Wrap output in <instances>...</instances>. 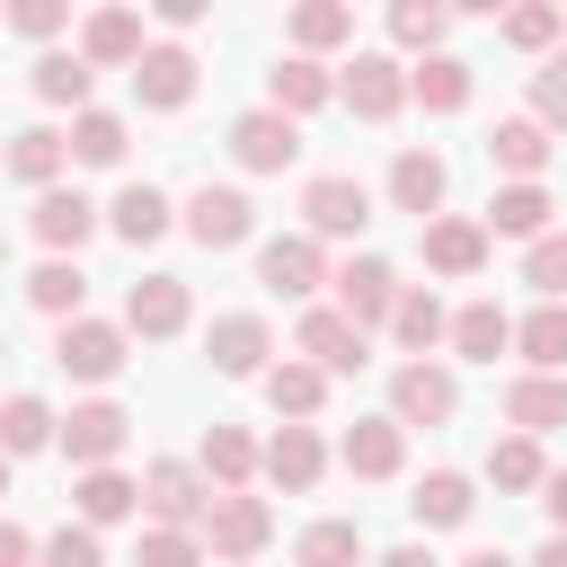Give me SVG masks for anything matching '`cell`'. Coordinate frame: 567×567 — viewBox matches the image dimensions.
I'll return each mask as SVG.
<instances>
[{"label": "cell", "instance_id": "cell-1", "mask_svg": "<svg viewBox=\"0 0 567 567\" xmlns=\"http://www.w3.org/2000/svg\"><path fill=\"white\" fill-rule=\"evenodd\" d=\"M195 532H204V549H213V558H257V549L275 540V514H266V496L221 487V496L195 514Z\"/></svg>", "mask_w": 567, "mask_h": 567}, {"label": "cell", "instance_id": "cell-2", "mask_svg": "<svg viewBox=\"0 0 567 567\" xmlns=\"http://www.w3.org/2000/svg\"><path fill=\"white\" fill-rule=\"evenodd\" d=\"M230 151H239V168H248V177H275V168H292V159H301V115H284V106L266 97V106H248V115L230 124Z\"/></svg>", "mask_w": 567, "mask_h": 567}, {"label": "cell", "instance_id": "cell-3", "mask_svg": "<svg viewBox=\"0 0 567 567\" xmlns=\"http://www.w3.org/2000/svg\"><path fill=\"white\" fill-rule=\"evenodd\" d=\"M257 284H266V292H284V301H310V292L328 284L319 230H284V239H266V248H257Z\"/></svg>", "mask_w": 567, "mask_h": 567}, {"label": "cell", "instance_id": "cell-4", "mask_svg": "<svg viewBox=\"0 0 567 567\" xmlns=\"http://www.w3.org/2000/svg\"><path fill=\"white\" fill-rule=\"evenodd\" d=\"M124 337L133 328H106V319H62V337H53V363L71 372V381H115L124 372Z\"/></svg>", "mask_w": 567, "mask_h": 567}, {"label": "cell", "instance_id": "cell-5", "mask_svg": "<svg viewBox=\"0 0 567 567\" xmlns=\"http://www.w3.org/2000/svg\"><path fill=\"white\" fill-rule=\"evenodd\" d=\"M452 408H461V381H452L443 363L408 354V363L390 372V416H399V425H443Z\"/></svg>", "mask_w": 567, "mask_h": 567}, {"label": "cell", "instance_id": "cell-6", "mask_svg": "<svg viewBox=\"0 0 567 567\" xmlns=\"http://www.w3.org/2000/svg\"><path fill=\"white\" fill-rule=\"evenodd\" d=\"M292 346H301L310 363H328V372H363V363H372V328H363L346 301H337V310H310Z\"/></svg>", "mask_w": 567, "mask_h": 567}, {"label": "cell", "instance_id": "cell-7", "mask_svg": "<svg viewBox=\"0 0 567 567\" xmlns=\"http://www.w3.org/2000/svg\"><path fill=\"white\" fill-rule=\"evenodd\" d=\"M301 221H310L319 239H363V221H372L363 177H310V186H301Z\"/></svg>", "mask_w": 567, "mask_h": 567}, {"label": "cell", "instance_id": "cell-8", "mask_svg": "<svg viewBox=\"0 0 567 567\" xmlns=\"http://www.w3.org/2000/svg\"><path fill=\"white\" fill-rule=\"evenodd\" d=\"M337 97H346L363 124H381V115H399V106H408V80H399V62H390V53H354V62H346V80H337Z\"/></svg>", "mask_w": 567, "mask_h": 567}, {"label": "cell", "instance_id": "cell-9", "mask_svg": "<svg viewBox=\"0 0 567 567\" xmlns=\"http://www.w3.org/2000/svg\"><path fill=\"white\" fill-rule=\"evenodd\" d=\"M186 230H195L204 248H239V239L257 230V204H248L239 186H195V195H186Z\"/></svg>", "mask_w": 567, "mask_h": 567}, {"label": "cell", "instance_id": "cell-10", "mask_svg": "<svg viewBox=\"0 0 567 567\" xmlns=\"http://www.w3.org/2000/svg\"><path fill=\"white\" fill-rule=\"evenodd\" d=\"M416 230H425V266L434 275H478L487 266V239H496L487 221H461V213H425Z\"/></svg>", "mask_w": 567, "mask_h": 567}, {"label": "cell", "instance_id": "cell-11", "mask_svg": "<svg viewBox=\"0 0 567 567\" xmlns=\"http://www.w3.org/2000/svg\"><path fill=\"white\" fill-rule=\"evenodd\" d=\"M124 434H133V416H124L115 399H89V408H71V416H62V434H53V443L89 470V461H115V452H124Z\"/></svg>", "mask_w": 567, "mask_h": 567}, {"label": "cell", "instance_id": "cell-12", "mask_svg": "<svg viewBox=\"0 0 567 567\" xmlns=\"http://www.w3.org/2000/svg\"><path fill=\"white\" fill-rule=\"evenodd\" d=\"M319 470H328V443L310 434V416H284V434L266 443V478H275L284 496H310Z\"/></svg>", "mask_w": 567, "mask_h": 567}, {"label": "cell", "instance_id": "cell-13", "mask_svg": "<svg viewBox=\"0 0 567 567\" xmlns=\"http://www.w3.org/2000/svg\"><path fill=\"white\" fill-rule=\"evenodd\" d=\"M204 346H213V372H230V381L266 372V354H275V337H266V319H257V310H221Z\"/></svg>", "mask_w": 567, "mask_h": 567}, {"label": "cell", "instance_id": "cell-14", "mask_svg": "<svg viewBox=\"0 0 567 567\" xmlns=\"http://www.w3.org/2000/svg\"><path fill=\"white\" fill-rule=\"evenodd\" d=\"M337 461H346L354 478H390V470L408 461V425H399V416H354L346 443H337Z\"/></svg>", "mask_w": 567, "mask_h": 567}, {"label": "cell", "instance_id": "cell-15", "mask_svg": "<svg viewBox=\"0 0 567 567\" xmlns=\"http://www.w3.org/2000/svg\"><path fill=\"white\" fill-rule=\"evenodd\" d=\"M133 97H142V106H186V97H195V53H186V44H142Z\"/></svg>", "mask_w": 567, "mask_h": 567}, {"label": "cell", "instance_id": "cell-16", "mask_svg": "<svg viewBox=\"0 0 567 567\" xmlns=\"http://www.w3.org/2000/svg\"><path fill=\"white\" fill-rule=\"evenodd\" d=\"M186 310H195V301H186L177 275H142V284L124 292V328H133V337H177Z\"/></svg>", "mask_w": 567, "mask_h": 567}, {"label": "cell", "instance_id": "cell-17", "mask_svg": "<svg viewBox=\"0 0 567 567\" xmlns=\"http://www.w3.org/2000/svg\"><path fill=\"white\" fill-rule=\"evenodd\" d=\"M443 186H452V168H443L434 151H416V142H408V151L390 159V204H399V213H416V221H425V213H443Z\"/></svg>", "mask_w": 567, "mask_h": 567}, {"label": "cell", "instance_id": "cell-18", "mask_svg": "<svg viewBox=\"0 0 567 567\" xmlns=\"http://www.w3.org/2000/svg\"><path fill=\"white\" fill-rule=\"evenodd\" d=\"M89 230H97V204H89L80 186H35V239H44V248H71V257H80Z\"/></svg>", "mask_w": 567, "mask_h": 567}, {"label": "cell", "instance_id": "cell-19", "mask_svg": "<svg viewBox=\"0 0 567 567\" xmlns=\"http://www.w3.org/2000/svg\"><path fill=\"white\" fill-rule=\"evenodd\" d=\"M328 284H337V301H346L363 328H381V319H390V301H399V275H390L381 257H346Z\"/></svg>", "mask_w": 567, "mask_h": 567}, {"label": "cell", "instance_id": "cell-20", "mask_svg": "<svg viewBox=\"0 0 567 567\" xmlns=\"http://www.w3.org/2000/svg\"><path fill=\"white\" fill-rule=\"evenodd\" d=\"M408 97H416L425 115H461V106H470V62L434 44V53H425V62L408 71Z\"/></svg>", "mask_w": 567, "mask_h": 567}, {"label": "cell", "instance_id": "cell-21", "mask_svg": "<svg viewBox=\"0 0 567 567\" xmlns=\"http://www.w3.org/2000/svg\"><path fill=\"white\" fill-rule=\"evenodd\" d=\"M487 159H496L505 177H540V168H549V124H540V115H505V124L487 133Z\"/></svg>", "mask_w": 567, "mask_h": 567}, {"label": "cell", "instance_id": "cell-22", "mask_svg": "<svg viewBox=\"0 0 567 567\" xmlns=\"http://www.w3.org/2000/svg\"><path fill=\"white\" fill-rule=\"evenodd\" d=\"M505 346H514V319H505L496 301H461V310H452V354H461V363H496Z\"/></svg>", "mask_w": 567, "mask_h": 567}, {"label": "cell", "instance_id": "cell-23", "mask_svg": "<svg viewBox=\"0 0 567 567\" xmlns=\"http://www.w3.org/2000/svg\"><path fill=\"white\" fill-rule=\"evenodd\" d=\"M257 381H266V408H275V416H319V399H328L337 372H328V363H266Z\"/></svg>", "mask_w": 567, "mask_h": 567}, {"label": "cell", "instance_id": "cell-24", "mask_svg": "<svg viewBox=\"0 0 567 567\" xmlns=\"http://www.w3.org/2000/svg\"><path fill=\"white\" fill-rule=\"evenodd\" d=\"M142 505H151V514H168V523L204 514V461H151V478H142Z\"/></svg>", "mask_w": 567, "mask_h": 567}, {"label": "cell", "instance_id": "cell-25", "mask_svg": "<svg viewBox=\"0 0 567 567\" xmlns=\"http://www.w3.org/2000/svg\"><path fill=\"white\" fill-rule=\"evenodd\" d=\"M470 505H478V496H470V478H461V470H425V478H416V496H408V514H416L425 532H461V523H470Z\"/></svg>", "mask_w": 567, "mask_h": 567}, {"label": "cell", "instance_id": "cell-26", "mask_svg": "<svg viewBox=\"0 0 567 567\" xmlns=\"http://www.w3.org/2000/svg\"><path fill=\"white\" fill-rule=\"evenodd\" d=\"M505 416L514 425H532V434H549V425H567V381L549 372V363H532L514 390H505Z\"/></svg>", "mask_w": 567, "mask_h": 567}, {"label": "cell", "instance_id": "cell-27", "mask_svg": "<svg viewBox=\"0 0 567 567\" xmlns=\"http://www.w3.org/2000/svg\"><path fill=\"white\" fill-rule=\"evenodd\" d=\"M27 301H35L44 319H71V310L89 301V275H80V257H71V248H53V257L27 275Z\"/></svg>", "mask_w": 567, "mask_h": 567}, {"label": "cell", "instance_id": "cell-28", "mask_svg": "<svg viewBox=\"0 0 567 567\" xmlns=\"http://www.w3.org/2000/svg\"><path fill=\"white\" fill-rule=\"evenodd\" d=\"M80 53H89V62H142V18H133L124 0H106V9L80 27Z\"/></svg>", "mask_w": 567, "mask_h": 567}, {"label": "cell", "instance_id": "cell-29", "mask_svg": "<svg viewBox=\"0 0 567 567\" xmlns=\"http://www.w3.org/2000/svg\"><path fill=\"white\" fill-rule=\"evenodd\" d=\"M266 97H275L284 115H310V106H328V97H337V80L319 71V53H292V62H275Z\"/></svg>", "mask_w": 567, "mask_h": 567}, {"label": "cell", "instance_id": "cell-30", "mask_svg": "<svg viewBox=\"0 0 567 567\" xmlns=\"http://www.w3.org/2000/svg\"><path fill=\"white\" fill-rule=\"evenodd\" d=\"M71 168V133H53V124H27L18 142H9V177H27V186H53Z\"/></svg>", "mask_w": 567, "mask_h": 567}, {"label": "cell", "instance_id": "cell-31", "mask_svg": "<svg viewBox=\"0 0 567 567\" xmlns=\"http://www.w3.org/2000/svg\"><path fill=\"white\" fill-rule=\"evenodd\" d=\"M487 230H505V239H532V230H549V186H540V177H514V186H496V204H487Z\"/></svg>", "mask_w": 567, "mask_h": 567}, {"label": "cell", "instance_id": "cell-32", "mask_svg": "<svg viewBox=\"0 0 567 567\" xmlns=\"http://www.w3.org/2000/svg\"><path fill=\"white\" fill-rule=\"evenodd\" d=\"M71 505H80L89 523H124V514L142 505V487H133L124 470H106V461H89V470H80V487H71Z\"/></svg>", "mask_w": 567, "mask_h": 567}, {"label": "cell", "instance_id": "cell-33", "mask_svg": "<svg viewBox=\"0 0 567 567\" xmlns=\"http://www.w3.org/2000/svg\"><path fill=\"white\" fill-rule=\"evenodd\" d=\"M514 346H523V363H567V292H540V310L514 328Z\"/></svg>", "mask_w": 567, "mask_h": 567}, {"label": "cell", "instance_id": "cell-34", "mask_svg": "<svg viewBox=\"0 0 567 567\" xmlns=\"http://www.w3.org/2000/svg\"><path fill=\"white\" fill-rule=\"evenodd\" d=\"M106 221H115V239H133V248H151V239L168 230V195H159V186H124V195L106 204Z\"/></svg>", "mask_w": 567, "mask_h": 567}, {"label": "cell", "instance_id": "cell-35", "mask_svg": "<svg viewBox=\"0 0 567 567\" xmlns=\"http://www.w3.org/2000/svg\"><path fill=\"white\" fill-rule=\"evenodd\" d=\"M487 478H496V487H514V496H523V487H540V478H549V461H540V434H532V425H514V434L487 452Z\"/></svg>", "mask_w": 567, "mask_h": 567}, {"label": "cell", "instance_id": "cell-36", "mask_svg": "<svg viewBox=\"0 0 567 567\" xmlns=\"http://www.w3.org/2000/svg\"><path fill=\"white\" fill-rule=\"evenodd\" d=\"M558 27H567L558 0H505V44H514V53H549Z\"/></svg>", "mask_w": 567, "mask_h": 567}, {"label": "cell", "instance_id": "cell-37", "mask_svg": "<svg viewBox=\"0 0 567 567\" xmlns=\"http://www.w3.org/2000/svg\"><path fill=\"white\" fill-rule=\"evenodd\" d=\"M89 53H35V97L44 106H89Z\"/></svg>", "mask_w": 567, "mask_h": 567}, {"label": "cell", "instance_id": "cell-38", "mask_svg": "<svg viewBox=\"0 0 567 567\" xmlns=\"http://www.w3.org/2000/svg\"><path fill=\"white\" fill-rule=\"evenodd\" d=\"M354 35V9L346 0H292V44L301 53H328V44H346Z\"/></svg>", "mask_w": 567, "mask_h": 567}, {"label": "cell", "instance_id": "cell-39", "mask_svg": "<svg viewBox=\"0 0 567 567\" xmlns=\"http://www.w3.org/2000/svg\"><path fill=\"white\" fill-rule=\"evenodd\" d=\"M53 434H62V416H53L35 390H18V399L0 408V443H9V452H44Z\"/></svg>", "mask_w": 567, "mask_h": 567}, {"label": "cell", "instance_id": "cell-40", "mask_svg": "<svg viewBox=\"0 0 567 567\" xmlns=\"http://www.w3.org/2000/svg\"><path fill=\"white\" fill-rule=\"evenodd\" d=\"M71 159H89V168H115V159H124V115H106V106H80V124H71Z\"/></svg>", "mask_w": 567, "mask_h": 567}, {"label": "cell", "instance_id": "cell-41", "mask_svg": "<svg viewBox=\"0 0 567 567\" xmlns=\"http://www.w3.org/2000/svg\"><path fill=\"white\" fill-rule=\"evenodd\" d=\"M390 337L425 354L434 337H452V319H443V301H434V292H399V301H390Z\"/></svg>", "mask_w": 567, "mask_h": 567}, {"label": "cell", "instance_id": "cell-42", "mask_svg": "<svg viewBox=\"0 0 567 567\" xmlns=\"http://www.w3.org/2000/svg\"><path fill=\"white\" fill-rule=\"evenodd\" d=\"M248 470H257V443H248L239 425H213V434H204V478H213V487H248Z\"/></svg>", "mask_w": 567, "mask_h": 567}, {"label": "cell", "instance_id": "cell-43", "mask_svg": "<svg viewBox=\"0 0 567 567\" xmlns=\"http://www.w3.org/2000/svg\"><path fill=\"white\" fill-rule=\"evenodd\" d=\"M443 27H452V0H390V35H399L408 53H434Z\"/></svg>", "mask_w": 567, "mask_h": 567}, {"label": "cell", "instance_id": "cell-44", "mask_svg": "<svg viewBox=\"0 0 567 567\" xmlns=\"http://www.w3.org/2000/svg\"><path fill=\"white\" fill-rule=\"evenodd\" d=\"M523 284H532V292H567V230H532Z\"/></svg>", "mask_w": 567, "mask_h": 567}, {"label": "cell", "instance_id": "cell-45", "mask_svg": "<svg viewBox=\"0 0 567 567\" xmlns=\"http://www.w3.org/2000/svg\"><path fill=\"white\" fill-rule=\"evenodd\" d=\"M532 115H540L549 133H567V53H549V62L532 71Z\"/></svg>", "mask_w": 567, "mask_h": 567}, {"label": "cell", "instance_id": "cell-46", "mask_svg": "<svg viewBox=\"0 0 567 567\" xmlns=\"http://www.w3.org/2000/svg\"><path fill=\"white\" fill-rule=\"evenodd\" d=\"M9 27L44 44V35H62V27H71V0H9Z\"/></svg>", "mask_w": 567, "mask_h": 567}, {"label": "cell", "instance_id": "cell-47", "mask_svg": "<svg viewBox=\"0 0 567 567\" xmlns=\"http://www.w3.org/2000/svg\"><path fill=\"white\" fill-rule=\"evenodd\" d=\"M106 540H97V523L80 514V523H62V532H44V558H71V567H89Z\"/></svg>", "mask_w": 567, "mask_h": 567}, {"label": "cell", "instance_id": "cell-48", "mask_svg": "<svg viewBox=\"0 0 567 567\" xmlns=\"http://www.w3.org/2000/svg\"><path fill=\"white\" fill-rule=\"evenodd\" d=\"M301 558H363V532L354 523H310L301 532Z\"/></svg>", "mask_w": 567, "mask_h": 567}, {"label": "cell", "instance_id": "cell-49", "mask_svg": "<svg viewBox=\"0 0 567 567\" xmlns=\"http://www.w3.org/2000/svg\"><path fill=\"white\" fill-rule=\"evenodd\" d=\"M195 549H204V532H186L168 514H159V532H142V558H195Z\"/></svg>", "mask_w": 567, "mask_h": 567}, {"label": "cell", "instance_id": "cell-50", "mask_svg": "<svg viewBox=\"0 0 567 567\" xmlns=\"http://www.w3.org/2000/svg\"><path fill=\"white\" fill-rule=\"evenodd\" d=\"M540 505H549V523L567 532V470H549V478H540Z\"/></svg>", "mask_w": 567, "mask_h": 567}, {"label": "cell", "instance_id": "cell-51", "mask_svg": "<svg viewBox=\"0 0 567 567\" xmlns=\"http://www.w3.org/2000/svg\"><path fill=\"white\" fill-rule=\"evenodd\" d=\"M35 549H44V540H27L18 523H0V567H9V558H35Z\"/></svg>", "mask_w": 567, "mask_h": 567}, {"label": "cell", "instance_id": "cell-52", "mask_svg": "<svg viewBox=\"0 0 567 567\" xmlns=\"http://www.w3.org/2000/svg\"><path fill=\"white\" fill-rule=\"evenodd\" d=\"M151 9H159V18H168V27H195V18H204V9H213V0H151Z\"/></svg>", "mask_w": 567, "mask_h": 567}, {"label": "cell", "instance_id": "cell-53", "mask_svg": "<svg viewBox=\"0 0 567 567\" xmlns=\"http://www.w3.org/2000/svg\"><path fill=\"white\" fill-rule=\"evenodd\" d=\"M461 18H505V0H452Z\"/></svg>", "mask_w": 567, "mask_h": 567}, {"label": "cell", "instance_id": "cell-54", "mask_svg": "<svg viewBox=\"0 0 567 567\" xmlns=\"http://www.w3.org/2000/svg\"><path fill=\"white\" fill-rule=\"evenodd\" d=\"M9 461H18V452H9V443H0V496H9Z\"/></svg>", "mask_w": 567, "mask_h": 567}, {"label": "cell", "instance_id": "cell-55", "mask_svg": "<svg viewBox=\"0 0 567 567\" xmlns=\"http://www.w3.org/2000/svg\"><path fill=\"white\" fill-rule=\"evenodd\" d=\"M0 354H9V346H0Z\"/></svg>", "mask_w": 567, "mask_h": 567}]
</instances>
